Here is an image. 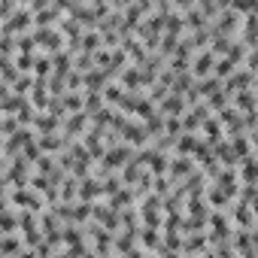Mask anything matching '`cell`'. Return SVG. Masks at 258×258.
Wrapping results in <instances>:
<instances>
[{"instance_id": "obj_15", "label": "cell", "mask_w": 258, "mask_h": 258, "mask_svg": "<svg viewBox=\"0 0 258 258\" xmlns=\"http://www.w3.org/2000/svg\"><path fill=\"white\" fill-rule=\"evenodd\" d=\"M4 170H7V158L0 155V176H4Z\"/></svg>"}, {"instance_id": "obj_5", "label": "cell", "mask_w": 258, "mask_h": 258, "mask_svg": "<svg viewBox=\"0 0 258 258\" xmlns=\"http://www.w3.org/2000/svg\"><path fill=\"white\" fill-rule=\"evenodd\" d=\"M85 131H88V115H85V112H73V115L64 118V131H61V137H64L67 143H73V140L82 137Z\"/></svg>"}, {"instance_id": "obj_13", "label": "cell", "mask_w": 258, "mask_h": 258, "mask_svg": "<svg viewBox=\"0 0 258 258\" xmlns=\"http://www.w3.org/2000/svg\"><path fill=\"white\" fill-rule=\"evenodd\" d=\"M16 10H19V4H0V25H4L7 19H13Z\"/></svg>"}, {"instance_id": "obj_11", "label": "cell", "mask_w": 258, "mask_h": 258, "mask_svg": "<svg viewBox=\"0 0 258 258\" xmlns=\"http://www.w3.org/2000/svg\"><path fill=\"white\" fill-rule=\"evenodd\" d=\"M137 237L143 240V249H152V252L161 249V231H158V228H140Z\"/></svg>"}, {"instance_id": "obj_2", "label": "cell", "mask_w": 258, "mask_h": 258, "mask_svg": "<svg viewBox=\"0 0 258 258\" xmlns=\"http://www.w3.org/2000/svg\"><path fill=\"white\" fill-rule=\"evenodd\" d=\"M37 137H34V131L31 127H19L16 134H10L7 140H4V158L10 161V158H16V155H22V149L28 146V143H34Z\"/></svg>"}, {"instance_id": "obj_12", "label": "cell", "mask_w": 258, "mask_h": 258, "mask_svg": "<svg viewBox=\"0 0 258 258\" xmlns=\"http://www.w3.org/2000/svg\"><path fill=\"white\" fill-rule=\"evenodd\" d=\"M237 167H240V170H237V179H243L246 185H255V155L243 158Z\"/></svg>"}, {"instance_id": "obj_9", "label": "cell", "mask_w": 258, "mask_h": 258, "mask_svg": "<svg viewBox=\"0 0 258 258\" xmlns=\"http://www.w3.org/2000/svg\"><path fill=\"white\" fill-rule=\"evenodd\" d=\"M22 252V240L13 237V234H4L0 237V258H16Z\"/></svg>"}, {"instance_id": "obj_14", "label": "cell", "mask_w": 258, "mask_h": 258, "mask_svg": "<svg viewBox=\"0 0 258 258\" xmlns=\"http://www.w3.org/2000/svg\"><path fill=\"white\" fill-rule=\"evenodd\" d=\"M118 258H146V252H143V249H131V252H124V255H118Z\"/></svg>"}, {"instance_id": "obj_3", "label": "cell", "mask_w": 258, "mask_h": 258, "mask_svg": "<svg viewBox=\"0 0 258 258\" xmlns=\"http://www.w3.org/2000/svg\"><path fill=\"white\" fill-rule=\"evenodd\" d=\"M243 88H255V73H249V70H243V67H237L228 79H222V91L231 97V94H237V91H243Z\"/></svg>"}, {"instance_id": "obj_8", "label": "cell", "mask_w": 258, "mask_h": 258, "mask_svg": "<svg viewBox=\"0 0 258 258\" xmlns=\"http://www.w3.org/2000/svg\"><path fill=\"white\" fill-rule=\"evenodd\" d=\"M231 106H234L240 115H246V112H255V88H243V91L231 94Z\"/></svg>"}, {"instance_id": "obj_1", "label": "cell", "mask_w": 258, "mask_h": 258, "mask_svg": "<svg viewBox=\"0 0 258 258\" xmlns=\"http://www.w3.org/2000/svg\"><path fill=\"white\" fill-rule=\"evenodd\" d=\"M34 28V16L28 13V7H19L13 13V19H7L4 25H0V34H7V37H22Z\"/></svg>"}, {"instance_id": "obj_6", "label": "cell", "mask_w": 258, "mask_h": 258, "mask_svg": "<svg viewBox=\"0 0 258 258\" xmlns=\"http://www.w3.org/2000/svg\"><path fill=\"white\" fill-rule=\"evenodd\" d=\"M195 173V161L191 158H179V155H173L170 161H167V179L176 185V182H182L185 176H191Z\"/></svg>"}, {"instance_id": "obj_10", "label": "cell", "mask_w": 258, "mask_h": 258, "mask_svg": "<svg viewBox=\"0 0 258 258\" xmlns=\"http://www.w3.org/2000/svg\"><path fill=\"white\" fill-rule=\"evenodd\" d=\"M100 97H103V106H112V109H115V106L121 103V97H124V88H121L118 82H109V85L100 91Z\"/></svg>"}, {"instance_id": "obj_7", "label": "cell", "mask_w": 258, "mask_h": 258, "mask_svg": "<svg viewBox=\"0 0 258 258\" xmlns=\"http://www.w3.org/2000/svg\"><path fill=\"white\" fill-rule=\"evenodd\" d=\"M103 191H100V179H79V185H76V201L79 204H94L97 198H100Z\"/></svg>"}, {"instance_id": "obj_17", "label": "cell", "mask_w": 258, "mask_h": 258, "mask_svg": "<svg viewBox=\"0 0 258 258\" xmlns=\"http://www.w3.org/2000/svg\"><path fill=\"white\" fill-rule=\"evenodd\" d=\"M152 258H155V255H152Z\"/></svg>"}, {"instance_id": "obj_4", "label": "cell", "mask_w": 258, "mask_h": 258, "mask_svg": "<svg viewBox=\"0 0 258 258\" xmlns=\"http://www.w3.org/2000/svg\"><path fill=\"white\" fill-rule=\"evenodd\" d=\"M61 121L64 118H58V115H52V112H37L34 118H31V131L34 134H40V137H49V134H61Z\"/></svg>"}, {"instance_id": "obj_16", "label": "cell", "mask_w": 258, "mask_h": 258, "mask_svg": "<svg viewBox=\"0 0 258 258\" xmlns=\"http://www.w3.org/2000/svg\"><path fill=\"white\" fill-rule=\"evenodd\" d=\"M0 155H4V137H0Z\"/></svg>"}]
</instances>
